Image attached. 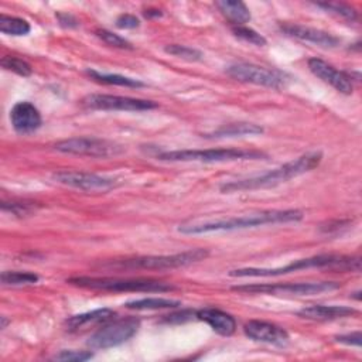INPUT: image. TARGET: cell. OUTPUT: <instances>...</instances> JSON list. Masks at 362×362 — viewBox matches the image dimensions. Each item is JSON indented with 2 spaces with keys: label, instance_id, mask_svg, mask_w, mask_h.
I'll list each match as a JSON object with an SVG mask.
<instances>
[{
  "label": "cell",
  "instance_id": "obj_29",
  "mask_svg": "<svg viewBox=\"0 0 362 362\" xmlns=\"http://www.w3.org/2000/svg\"><path fill=\"white\" fill-rule=\"evenodd\" d=\"M1 66L7 71H11L17 75H21V76H30L33 69H31V65L20 58H16V57H3L1 58Z\"/></svg>",
  "mask_w": 362,
  "mask_h": 362
},
{
  "label": "cell",
  "instance_id": "obj_31",
  "mask_svg": "<svg viewBox=\"0 0 362 362\" xmlns=\"http://www.w3.org/2000/svg\"><path fill=\"white\" fill-rule=\"evenodd\" d=\"M3 211H8L16 216H25L30 215L33 211H35V205L25 204V202H1Z\"/></svg>",
  "mask_w": 362,
  "mask_h": 362
},
{
  "label": "cell",
  "instance_id": "obj_27",
  "mask_svg": "<svg viewBox=\"0 0 362 362\" xmlns=\"http://www.w3.org/2000/svg\"><path fill=\"white\" fill-rule=\"evenodd\" d=\"M164 51L170 55L187 59V61H199L202 58V52L197 48L188 47V45H180V44H170L164 48Z\"/></svg>",
  "mask_w": 362,
  "mask_h": 362
},
{
  "label": "cell",
  "instance_id": "obj_13",
  "mask_svg": "<svg viewBox=\"0 0 362 362\" xmlns=\"http://www.w3.org/2000/svg\"><path fill=\"white\" fill-rule=\"evenodd\" d=\"M308 68L315 76H318L325 83L335 88L338 92H341L344 95L352 93L354 85H352L351 76L346 72L334 68L332 65H329L328 62H325L321 58H310Z\"/></svg>",
  "mask_w": 362,
  "mask_h": 362
},
{
  "label": "cell",
  "instance_id": "obj_33",
  "mask_svg": "<svg viewBox=\"0 0 362 362\" xmlns=\"http://www.w3.org/2000/svg\"><path fill=\"white\" fill-rule=\"evenodd\" d=\"M140 25V21L136 16L133 14H120L116 18V27L119 28H124V30H132Z\"/></svg>",
  "mask_w": 362,
  "mask_h": 362
},
{
  "label": "cell",
  "instance_id": "obj_4",
  "mask_svg": "<svg viewBox=\"0 0 362 362\" xmlns=\"http://www.w3.org/2000/svg\"><path fill=\"white\" fill-rule=\"evenodd\" d=\"M161 161H201V163H223L236 160H257L267 156L259 150L246 148H205V150H173L157 151L154 154Z\"/></svg>",
  "mask_w": 362,
  "mask_h": 362
},
{
  "label": "cell",
  "instance_id": "obj_34",
  "mask_svg": "<svg viewBox=\"0 0 362 362\" xmlns=\"http://www.w3.org/2000/svg\"><path fill=\"white\" fill-rule=\"evenodd\" d=\"M335 339L341 344L354 345V346H361V344H362V335L359 331L352 332V334H345V335H337Z\"/></svg>",
  "mask_w": 362,
  "mask_h": 362
},
{
  "label": "cell",
  "instance_id": "obj_32",
  "mask_svg": "<svg viewBox=\"0 0 362 362\" xmlns=\"http://www.w3.org/2000/svg\"><path fill=\"white\" fill-rule=\"evenodd\" d=\"M93 356L89 351H61L54 356L55 361H68V362H82Z\"/></svg>",
  "mask_w": 362,
  "mask_h": 362
},
{
  "label": "cell",
  "instance_id": "obj_21",
  "mask_svg": "<svg viewBox=\"0 0 362 362\" xmlns=\"http://www.w3.org/2000/svg\"><path fill=\"white\" fill-rule=\"evenodd\" d=\"M219 11L235 25H243L250 20V11L242 1H232V0H221L215 3Z\"/></svg>",
  "mask_w": 362,
  "mask_h": 362
},
{
  "label": "cell",
  "instance_id": "obj_6",
  "mask_svg": "<svg viewBox=\"0 0 362 362\" xmlns=\"http://www.w3.org/2000/svg\"><path fill=\"white\" fill-rule=\"evenodd\" d=\"M209 252L206 249L198 247L185 250L174 255H161V256H141L134 259H126L120 262L110 263V266L122 267V269H147V270H164V269H175L189 266L199 260L208 257Z\"/></svg>",
  "mask_w": 362,
  "mask_h": 362
},
{
  "label": "cell",
  "instance_id": "obj_3",
  "mask_svg": "<svg viewBox=\"0 0 362 362\" xmlns=\"http://www.w3.org/2000/svg\"><path fill=\"white\" fill-rule=\"evenodd\" d=\"M304 269H339V270L359 272L361 260L359 257H346V256H338V255H318V256L294 260L293 263L284 267L235 269L229 272V276L230 277H273V276H281V274H287V273L304 270Z\"/></svg>",
  "mask_w": 362,
  "mask_h": 362
},
{
  "label": "cell",
  "instance_id": "obj_35",
  "mask_svg": "<svg viewBox=\"0 0 362 362\" xmlns=\"http://www.w3.org/2000/svg\"><path fill=\"white\" fill-rule=\"evenodd\" d=\"M58 20H59V24L64 25V27H76L78 25V21L74 16L71 14H66V13H58L57 14Z\"/></svg>",
  "mask_w": 362,
  "mask_h": 362
},
{
  "label": "cell",
  "instance_id": "obj_7",
  "mask_svg": "<svg viewBox=\"0 0 362 362\" xmlns=\"http://www.w3.org/2000/svg\"><path fill=\"white\" fill-rule=\"evenodd\" d=\"M339 288L337 281H307V283H277V284H243L233 286L232 290L252 294L270 296H314Z\"/></svg>",
  "mask_w": 362,
  "mask_h": 362
},
{
  "label": "cell",
  "instance_id": "obj_24",
  "mask_svg": "<svg viewBox=\"0 0 362 362\" xmlns=\"http://www.w3.org/2000/svg\"><path fill=\"white\" fill-rule=\"evenodd\" d=\"M31 30L30 24L18 17H11L1 14L0 16V31L7 35H25Z\"/></svg>",
  "mask_w": 362,
  "mask_h": 362
},
{
  "label": "cell",
  "instance_id": "obj_2",
  "mask_svg": "<svg viewBox=\"0 0 362 362\" xmlns=\"http://www.w3.org/2000/svg\"><path fill=\"white\" fill-rule=\"evenodd\" d=\"M322 160L321 151H310L305 153L296 160H291L277 168H273L267 173L243 178V180H236V181H229L223 182L219 189L221 192H236V191H252V189H260V188H269L279 185L281 182H286L291 178H296L301 174H305L315 167Z\"/></svg>",
  "mask_w": 362,
  "mask_h": 362
},
{
  "label": "cell",
  "instance_id": "obj_18",
  "mask_svg": "<svg viewBox=\"0 0 362 362\" xmlns=\"http://www.w3.org/2000/svg\"><path fill=\"white\" fill-rule=\"evenodd\" d=\"M300 317L314 321H331L356 314V310L348 305H308L297 313Z\"/></svg>",
  "mask_w": 362,
  "mask_h": 362
},
{
  "label": "cell",
  "instance_id": "obj_10",
  "mask_svg": "<svg viewBox=\"0 0 362 362\" xmlns=\"http://www.w3.org/2000/svg\"><path fill=\"white\" fill-rule=\"evenodd\" d=\"M226 74L236 81L255 83L266 88L279 89L286 85L287 78L283 72L277 69H267L264 66H259L247 62L232 64L226 68Z\"/></svg>",
  "mask_w": 362,
  "mask_h": 362
},
{
  "label": "cell",
  "instance_id": "obj_8",
  "mask_svg": "<svg viewBox=\"0 0 362 362\" xmlns=\"http://www.w3.org/2000/svg\"><path fill=\"white\" fill-rule=\"evenodd\" d=\"M139 327L140 321L133 317L110 321L93 332L86 344L92 349H107L117 346L130 339L137 332Z\"/></svg>",
  "mask_w": 362,
  "mask_h": 362
},
{
  "label": "cell",
  "instance_id": "obj_17",
  "mask_svg": "<svg viewBox=\"0 0 362 362\" xmlns=\"http://www.w3.org/2000/svg\"><path fill=\"white\" fill-rule=\"evenodd\" d=\"M195 317L198 320L206 322L216 334L223 335V337L232 335L236 329L235 318L230 314H228L219 308H214V307L201 308V310L195 311Z\"/></svg>",
  "mask_w": 362,
  "mask_h": 362
},
{
  "label": "cell",
  "instance_id": "obj_9",
  "mask_svg": "<svg viewBox=\"0 0 362 362\" xmlns=\"http://www.w3.org/2000/svg\"><path fill=\"white\" fill-rule=\"evenodd\" d=\"M54 148L65 154L89 156L96 158L113 157L123 151L122 146L99 137H72L58 141Z\"/></svg>",
  "mask_w": 362,
  "mask_h": 362
},
{
  "label": "cell",
  "instance_id": "obj_26",
  "mask_svg": "<svg viewBox=\"0 0 362 362\" xmlns=\"http://www.w3.org/2000/svg\"><path fill=\"white\" fill-rule=\"evenodd\" d=\"M232 33L235 37L240 38L242 41H246V42L257 45V47H263L267 42L262 34H259L256 30L246 27V25H235V27H232Z\"/></svg>",
  "mask_w": 362,
  "mask_h": 362
},
{
  "label": "cell",
  "instance_id": "obj_30",
  "mask_svg": "<svg viewBox=\"0 0 362 362\" xmlns=\"http://www.w3.org/2000/svg\"><path fill=\"white\" fill-rule=\"evenodd\" d=\"M96 35L103 42H106L107 45H112L115 48H122V49H132L133 48V45L127 40H124L123 37H120V35H117V34H115V33H112L109 30H103V28L98 30Z\"/></svg>",
  "mask_w": 362,
  "mask_h": 362
},
{
  "label": "cell",
  "instance_id": "obj_19",
  "mask_svg": "<svg viewBox=\"0 0 362 362\" xmlns=\"http://www.w3.org/2000/svg\"><path fill=\"white\" fill-rule=\"evenodd\" d=\"M116 313L110 308H99L93 311H88L83 314L72 315L71 318L66 320V327L68 331H79L85 329L88 327L96 325V324H105L109 322Z\"/></svg>",
  "mask_w": 362,
  "mask_h": 362
},
{
  "label": "cell",
  "instance_id": "obj_37",
  "mask_svg": "<svg viewBox=\"0 0 362 362\" xmlns=\"http://www.w3.org/2000/svg\"><path fill=\"white\" fill-rule=\"evenodd\" d=\"M6 324H7L6 317H1V328H6Z\"/></svg>",
  "mask_w": 362,
  "mask_h": 362
},
{
  "label": "cell",
  "instance_id": "obj_16",
  "mask_svg": "<svg viewBox=\"0 0 362 362\" xmlns=\"http://www.w3.org/2000/svg\"><path fill=\"white\" fill-rule=\"evenodd\" d=\"M280 31L288 37H293L305 42H313L324 48H334L339 44V38L332 35L331 33L313 28V27H305L301 24L284 23V24H280Z\"/></svg>",
  "mask_w": 362,
  "mask_h": 362
},
{
  "label": "cell",
  "instance_id": "obj_22",
  "mask_svg": "<svg viewBox=\"0 0 362 362\" xmlns=\"http://www.w3.org/2000/svg\"><path fill=\"white\" fill-rule=\"evenodd\" d=\"M86 74L93 81L106 83V85H119V86H129V88L144 86V82H141L140 79H134V78L119 75V74H105V72H98L95 69H86Z\"/></svg>",
  "mask_w": 362,
  "mask_h": 362
},
{
  "label": "cell",
  "instance_id": "obj_11",
  "mask_svg": "<svg viewBox=\"0 0 362 362\" xmlns=\"http://www.w3.org/2000/svg\"><path fill=\"white\" fill-rule=\"evenodd\" d=\"M81 102L83 107L92 109V110L141 112V110H151L158 107V105L153 100L129 98V96H117V95H102V93L88 95Z\"/></svg>",
  "mask_w": 362,
  "mask_h": 362
},
{
  "label": "cell",
  "instance_id": "obj_5",
  "mask_svg": "<svg viewBox=\"0 0 362 362\" xmlns=\"http://www.w3.org/2000/svg\"><path fill=\"white\" fill-rule=\"evenodd\" d=\"M71 284L103 290V291H144V293H167L175 287L151 279H112V277H71L66 280Z\"/></svg>",
  "mask_w": 362,
  "mask_h": 362
},
{
  "label": "cell",
  "instance_id": "obj_25",
  "mask_svg": "<svg viewBox=\"0 0 362 362\" xmlns=\"http://www.w3.org/2000/svg\"><path fill=\"white\" fill-rule=\"evenodd\" d=\"M38 276L30 272H14L6 270L1 273V283L4 286H27L38 281Z\"/></svg>",
  "mask_w": 362,
  "mask_h": 362
},
{
  "label": "cell",
  "instance_id": "obj_20",
  "mask_svg": "<svg viewBox=\"0 0 362 362\" xmlns=\"http://www.w3.org/2000/svg\"><path fill=\"white\" fill-rule=\"evenodd\" d=\"M264 129L260 124L239 122V123H229L221 126L219 129L205 134L206 139H228V137H242V136H256L262 134Z\"/></svg>",
  "mask_w": 362,
  "mask_h": 362
},
{
  "label": "cell",
  "instance_id": "obj_28",
  "mask_svg": "<svg viewBox=\"0 0 362 362\" xmlns=\"http://www.w3.org/2000/svg\"><path fill=\"white\" fill-rule=\"evenodd\" d=\"M317 6L324 8L328 13H332V14L341 17V18H345V20H349V21L356 20V11L348 4H344V3H317Z\"/></svg>",
  "mask_w": 362,
  "mask_h": 362
},
{
  "label": "cell",
  "instance_id": "obj_15",
  "mask_svg": "<svg viewBox=\"0 0 362 362\" xmlns=\"http://www.w3.org/2000/svg\"><path fill=\"white\" fill-rule=\"evenodd\" d=\"M10 122L13 129L20 134H31L42 124L40 110L30 102H17L10 110Z\"/></svg>",
  "mask_w": 362,
  "mask_h": 362
},
{
  "label": "cell",
  "instance_id": "obj_36",
  "mask_svg": "<svg viewBox=\"0 0 362 362\" xmlns=\"http://www.w3.org/2000/svg\"><path fill=\"white\" fill-rule=\"evenodd\" d=\"M192 315H195V313H192V311H181V313H178V314H171V315H168L167 317V321L168 322H184V321H187V320H189Z\"/></svg>",
  "mask_w": 362,
  "mask_h": 362
},
{
  "label": "cell",
  "instance_id": "obj_23",
  "mask_svg": "<svg viewBox=\"0 0 362 362\" xmlns=\"http://www.w3.org/2000/svg\"><path fill=\"white\" fill-rule=\"evenodd\" d=\"M178 305H181L178 300L163 298V297H147V298L133 300L124 304V307L130 310H164V308H175Z\"/></svg>",
  "mask_w": 362,
  "mask_h": 362
},
{
  "label": "cell",
  "instance_id": "obj_12",
  "mask_svg": "<svg viewBox=\"0 0 362 362\" xmlns=\"http://www.w3.org/2000/svg\"><path fill=\"white\" fill-rule=\"evenodd\" d=\"M52 178L62 185H68V187L83 189V191H96V189L105 191L116 185L113 178L98 175L93 173H85V171L62 170V171L54 173Z\"/></svg>",
  "mask_w": 362,
  "mask_h": 362
},
{
  "label": "cell",
  "instance_id": "obj_14",
  "mask_svg": "<svg viewBox=\"0 0 362 362\" xmlns=\"http://www.w3.org/2000/svg\"><path fill=\"white\" fill-rule=\"evenodd\" d=\"M243 332L253 341L284 346L288 342V334L284 328L260 320H250L243 325Z\"/></svg>",
  "mask_w": 362,
  "mask_h": 362
},
{
  "label": "cell",
  "instance_id": "obj_1",
  "mask_svg": "<svg viewBox=\"0 0 362 362\" xmlns=\"http://www.w3.org/2000/svg\"><path fill=\"white\" fill-rule=\"evenodd\" d=\"M303 212L298 209H267L260 212H252L247 215L232 216L216 221H205V222H189L182 223L178 228V232L185 235H202L209 232H229L246 228H257L263 225H274V223H287V222H298L303 219Z\"/></svg>",
  "mask_w": 362,
  "mask_h": 362
}]
</instances>
